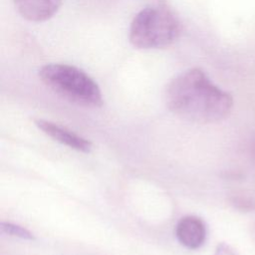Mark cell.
I'll return each instance as SVG.
<instances>
[{"label": "cell", "instance_id": "6da1fadb", "mask_svg": "<svg viewBox=\"0 0 255 255\" xmlns=\"http://www.w3.org/2000/svg\"><path fill=\"white\" fill-rule=\"evenodd\" d=\"M164 99L174 115L198 124L220 122L229 116L233 107L232 96L197 68L174 77L165 89Z\"/></svg>", "mask_w": 255, "mask_h": 255}, {"label": "cell", "instance_id": "7a4b0ae2", "mask_svg": "<svg viewBox=\"0 0 255 255\" xmlns=\"http://www.w3.org/2000/svg\"><path fill=\"white\" fill-rule=\"evenodd\" d=\"M39 77L54 93L71 103L87 108H99L103 105L98 84L77 67L48 64L39 70Z\"/></svg>", "mask_w": 255, "mask_h": 255}, {"label": "cell", "instance_id": "3957f363", "mask_svg": "<svg viewBox=\"0 0 255 255\" xmlns=\"http://www.w3.org/2000/svg\"><path fill=\"white\" fill-rule=\"evenodd\" d=\"M180 24L165 8L149 6L140 10L129 27V41L138 49L170 46L180 34Z\"/></svg>", "mask_w": 255, "mask_h": 255}, {"label": "cell", "instance_id": "277c9868", "mask_svg": "<svg viewBox=\"0 0 255 255\" xmlns=\"http://www.w3.org/2000/svg\"><path fill=\"white\" fill-rule=\"evenodd\" d=\"M175 236L178 242L187 249H198L206 240V225L204 221L197 216H184L179 219L175 226Z\"/></svg>", "mask_w": 255, "mask_h": 255}, {"label": "cell", "instance_id": "5b68a950", "mask_svg": "<svg viewBox=\"0 0 255 255\" xmlns=\"http://www.w3.org/2000/svg\"><path fill=\"white\" fill-rule=\"evenodd\" d=\"M35 125L45 134L62 144L85 153H89L92 150V142L90 140L67 129L66 128L42 119L35 120Z\"/></svg>", "mask_w": 255, "mask_h": 255}, {"label": "cell", "instance_id": "8992f818", "mask_svg": "<svg viewBox=\"0 0 255 255\" xmlns=\"http://www.w3.org/2000/svg\"><path fill=\"white\" fill-rule=\"evenodd\" d=\"M63 0H13L18 13L33 22H43L53 17Z\"/></svg>", "mask_w": 255, "mask_h": 255}, {"label": "cell", "instance_id": "52a82bcc", "mask_svg": "<svg viewBox=\"0 0 255 255\" xmlns=\"http://www.w3.org/2000/svg\"><path fill=\"white\" fill-rule=\"evenodd\" d=\"M0 229L1 232L3 234H7L10 236H14V237H18L21 239H25V240H33L35 239L34 235L27 230L26 228L19 226L17 224H13L10 222H1L0 224Z\"/></svg>", "mask_w": 255, "mask_h": 255}, {"label": "cell", "instance_id": "ba28073f", "mask_svg": "<svg viewBox=\"0 0 255 255\" xmlns=\"http://www.w3.org/2000/svg\"><path fill=\"white\" fill-rule=\"evenodd\" d=\"M213 255H239V254L233 247H231L227 243L221 242L216 246Z\"/></svg>", "mask_w": 255, "mask_h": 255}, {"label": "cell", "instance_id": "9c48e42d", "mask_svg": "<svg viewBox=\"0 0 255 255\" xmlns=\"http://www.w3.org/2000/svg\"><path fill=\"white\" fill-rule=\"evenodd\" d=\"M253 235H254V237H255V224H254V226H253Z\"/></svg>", "mask_w": 255, "mask_h": 255}]
</instances>
